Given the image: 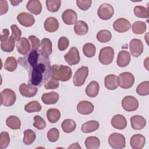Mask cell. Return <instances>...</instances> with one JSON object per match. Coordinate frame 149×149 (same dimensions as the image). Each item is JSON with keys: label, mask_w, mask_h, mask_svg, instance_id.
Masks as SVG:
<instances>
[{"label": "cell", "mask_w": 149, "mask_h": 149, "mask_svg": "<svg viewBox=\"0 0 149 149\" xmlns=\"http://www.w3.org/2000/svg\"><path fill=\"white\" fill-rule=\"evenodd\" d=\"M131 60L130 54L127 51H121L119 52L116 63L118 66L123 68L127 66Z\"/></svg>", "instance_id": "20"}, {"label": "cell", "mask_w": 149, "mask_h": 149, "mask_svg": "<svg viewBox=\"0 0 149 149\" xmlns=\"http://www.w3.org/2000/svg\"><path fill=\"white\" fill-rule=\"evenodd\" d=\"M69 39L66 37H61L58 40V47L59 51H65L69 46Z\"/></svg>", "instance_id": "49"}, {"label": "cell", "mask_w": 149, "mask_h": 149, "mask_svg": "<svg viewBox=\"0 0 149 149\" xmlns=\"http://www.w3.org/2000/svg\"><path fill=\"white\" fill-rule=\"evenodd\" d=\"M92 3L91 0H77L76 4L77 7L81 10H87L90 8Z\"/></svg>", "instance_id": "47"}, {"label": "cell", "mask_w": 149, "mask_h": 149, "mask_svg": "<svg viewBox=\"0 0 149 149\" xmlns=\"http://www.w3.org/2000/svg\"><path fill=\"white\" fill-rule=\"evenodd\" d=\"M18 22L26 27L32 26L35 23V19L33 15L27 12H21L17 16Z\"/></svg>", "instance_id": "13"}, {"label": "cell", "mask_w": 149, "mask_h": 149, "mask_svg": "<svg viewBox=\"0 0 149 149\" xmlns=\"http://www.w3.org/2000/svg\"><path fill=\"white\" fill-rule=\"evenodd\" d=\"M104 84L105 87L110 90L116 89L118 86V78L115 74H111L105 76L104 79Z\"/></svg>", "instance_id": "22"}, {"label": "cell", "mask_w": 149, "mask_h": 149, "mask_svg": "<svg viewBox=\"0 0 149 149\" xmlns=\"http://www.w3.org/2000/svg\"><path fill=\"white\" fill-rule=\"evenodd\" d=\"M22 1H17V0H12L10 1V3L12 5V6H17L20 3H21Z\"/></svg>", "instance_id": "55"}, {"label": "cell", "mask_w": 149, "mask_h": 149, "mask_svg": "<svg viewBox=\"0 0 149 149\" xmlns=\"http://www.w3.org/2000/svg\"><path fill=\"white\" fill-rule=\"evenodd\" d=\"M17 52L23 55H26L30 51V44L25 37H21L16 43Z\"/></svg>", "instance_id": "18"}, {"label": "cell", "mask_w": 149, "mask_h": 149, "mask_svg": "<svg viewBox=\"0 0 149 149\" xmlns=\"http://www.w3.org/2000/svg\"><path fill=\"white\" fill-rule=\"evenodd\" d=\"M10 29L12 30V36L14 37L15 41H19L21 38V30L18 28V27L16 24L12 25L10 26Z\"/></svg>", "instance_id": "50"}, {"label": "cell", "mask_w": 149, "mask_h": 149, "mask_svg": "<svg viewBox=\"0 0 149 149\" xmlns=\"http://www.w3.org/2000/svg\"><path fill=\"white\" fill-rule=\"evenodd\" d=\"M41 105L37 101H32L24 106V110L28 113L38 112L41 110Z\"/></svg>", "instance_id": "38"}, {"label": "cell", "mask_w": 149, "mask_h": 149, "mask_svg": "<svg viewBox=\"0 0 149 149\" xmlns=\"http://www.w3.org/2000/svg\"><path fill=\"white\" fill-rule=\"evenodd\" d=\"M136 93L141 96L149 94V81H144L140 83L136 88Z\"/></svg>", "instance_id": "41"}, {"label": "cell", "mask_w": 149, "mask_h": 149, "mask_svg": "<svg viewBox=\"0 0 149 149\" xmlns=\"http://www.w3.org/2000/svg\"><path fill=\"white\" fill-rule=\"evenodd\" d=\"M122 106L124 110L132 112L137 109L139 107V101L133 96L127 95L122 100Z\"/></svg>", "instance_id": "9"}, {"label": "cell", "mask_w": 149, "mask_h": 149, "mask_svg": "<svg viewBox=\"0 0 149 149\" xmlns=\"http://www.w3.org/2000/svg\"><path fill=\"white\" fill-rule=\"evenodd\" d=\"M100 86L97 81H91L86 87L85 92L87 96L94 98L99 93Z\"/></svg>", "instance_id": "26"}, {"label": "cell", "mask_w": 149, "mask_h": 149, "mask_svg": "<svg viewBox=\"0 0 149 149\" xmlns=\"http://www.w3.org/2000/svg\"><path fill=\"white\" fill-rule=\"evenodd\" d=\"M45 3L48 10L51 12H57L61 5V1L60 0H47Z\"/></svg>", "instance_id": "43"}, {"label": "cell", "mask_w": 149, "mask_h": 149, "mask_svg": "<svg viewBox=\"0 0 149 149\" xmlns=\"http://www.w3.org/2000/svg\"><path fill=\"white\" fill-rule=\"evenodd\" d=\"M61 127L64 132L66 133H70L73 132L76 129V123L73 119H66L62 122Z\"/></svg>", "instance_id": "30"}, {"label": "cell", "mask_w": 149, "mask_h": 149, "mask_svg": "<svg viewBox=\"0 0 149 149\" xmlns=\"http://www.w3.org/2000/svg\"><path fill=\"white\" fill-rule=\"evenodd\" d=\"M148 58H147L146 59H145V61H144V66L146 67V68L147 69V70H148Z\"/></svg>", "instance_id": "56"}, {"label": "cell", "mask_w": 149, "mask_h": 149, "mask_svg": "<svg viewBox=\"0 0 149 149\" xmlns=\"http://www.w3.org/2000/svg\"><path fill=\"white\" fill-rule=\"evenodd\" d=\"M113 28L118 33H125L131 28V24L126 19L119 18L113 22Z\"/></svg>", "instance_id": "14"}, {"label": "cell", "mask_w": 149, "mask_h": 149, "mask_svg": "<svg viewBox=\"0 0 149 149\" xmlns=\"http://www.w3.org/2000/svg\"><path fill=\"white\" fill-rule=\"evenodd\" d=\"M112 126L119 130H123L127 126V121L125 117L120 114H117L113 116L111 119Z\"/></svg>", "instance_id": "19"}, {"label": "cell", "mask_w": 149, "mask_h": 149, "mask_svg": "<svg viewBox=\"0 0 149 149\" xmlns=\"http://www.w3.org/2000/svg\"><path fill=\"white\" fill-rule=\"evenodd\" d=\"M18 62L28 72L30 83L36 87L41 86L51 77L49 56L41 49H31L24 57L19 58Z\"/></svg>", "instance_id": "1"}, {"label": "cell", "mask_w": 149, "mask_h": 149, "mask_svg": "<svg viewBox=\"0 0 149 149\" xmlns=\"http://www.w3.org/2000/svg\"><path fill=\"white\" fill-rule=\"evenodd\" d=\"M132 31L136 34H143L147 29V26L145 22L142 21L135 22L132 25Z\"/></svg>", "instance_id": "40"}, {"label": "cell", "mask_w": 149, "mask_h": 149, "mask_svg": "<svg viewBox=\"0 0 149 149\" xmlns=\"http://www.w3.org/2000/svg\"><path fill=\"white\" fill-rule=\"evenodd\" d=\"M59 98V94L54 91L44 93L41 97V100L44 104L47 105L54 104L57 102Z\"/></svg>", "instance_id": "25"}, {"label": "cell", "mask_w": 149, "mask_h": 149, "mask_svg": "<svg viewBox=\"0 0 149 149\" xmlns=\"http://www.w3.org/2000/svg\"><path fill=\"white\" fill-rule=\"evenodd\" d=\"M131 126L134 130H141L146 125V119L140 115H134L130 118Z\"/></svg>", "instance_id": "21"}, {"label": "cell", "mask_w": 149, "mask_h": 149, "mask_svg": "<svg viewBox=\"0 0 149 149\" xmlns=\"http://www.w3.org/2000/svg\"><path fill=\"white\" fill-rule=\"evenodd\" d=\"M114 50L111 47H105L102 48L99 54L98 59L101 63L107 65L112 63L114 58Z\"/></svg>", "instance_id": "4"}, {"label": "cell", "mask_w": 149, "mask_h": 149, "mask_svg": "<svg viewBox=\"0 0 149 149\" xmlns=\"http://www.w3.org/2000/svg\"><path fill=\"white\" fill-rule=\"evenodd\" d=\"M85 146L87 149H97L100 146V140L95 136H90L85 140Z\"/></svg>", "instance_id": "34"}, {"label": "cell", "mask_w": 149, "mask_h": 149, "mask_svg": "<svg viewBox=\"0 0 149 149\" xmlns=\"http://www.w3.org/2000/svg\"><path fill=\"white\" fill-rule=\"evenodd\" d=\"M68 148H76V149H79V148H81V147L80 146V145L78 143H74L71 144V146L68 147Z\"/></svg>", "instance_id": "54"}, {"label": "cell", "mask_w": 149, "mask_h": 149, "mask_svg": "<svg viewBox=\"0 0 149 149\" xmlns=\"http://www.w3.org/2000/svg\"><path fill=\"white\" fill-rule=\"evenodd\" d=\"M72 76V70L68 66L54 65L51 67V76L53 79L61 81H68Z\"/></svg>", "instance_id": "2"}, {"label": "cell", "mask_w": 149, "mask_h": 149, "mask_svg": "<svg viewBox=\"0 0 149 149\" xmlns=\"http://www.w3.org/2000/svg\"><path fill=\"white\" fill-rule=\"evenodd\" d=\"M47 117L50 123L57 122L61 118V112L56 108H50L47 111Z\"/></svg>", "instance_id": "31"}, {"label": "cell", "mask_w": 149, "mask_h": 149, "mask_svg": "<svg viewBox=\"0 0 149 149\" xmlns=\"http://www.w3.org/2000/svg\"><path fill=\"white\" fill-rule=\"evenodd\" d=\"M10 137L8 132H2L0 134V148H6L9 144Z\"/></svg>", "instance_id": "44"}, {"label": "cell", "mask_w": 149, "mask_h": 149, "mask_svg": "<svg viewBox=\"0 0 149 149\" xmlns=\"http://www.w3.org/2000/svg\"><path fill=\"white\" fill-rule=\"evenodd\" d=\"M16 100L15 93L11 89L5 88L1 92V104L5 107L13 105Z\"/></svg>", "instance_id": "5"}, {"label": "cell", "mask_w": 149, "mask_h": 149, "mask_svg": "<svg viewBox=\"0 0 149 149\" xmlns=\"http://www.w3.org/2000/svg\"><path fill=\"white\" fill-rule=\"evenodd\" d=\"M26 8L31 13L38 15L42 11V5L38 0H30L27 3Z\"/></svg>", "instance_id": "24"}, {"label": "cell", "mask_w": 149, "mask_h": 149, "mask_svg": "<svg viewBox=\"0 0 149 149\" xmlns=\"http://www.w3.org/2000/svg\"><path fill=\"white\" fill-rule=\"evenodd\" d=\"M36 134L34 131L31 129H27L24 132L23 142L26 145H30L35 141Z\"/></svg>", "instance_id": "37"}, {"label": "cell", "mask_w": 149, "mask_h": 149, "mask_svg": "<svg viewBox=\"0 0 149 149\" xmlns=\"http://www.w3.org/2000/svg\"><path fill=\"white\" fill-rule=\"evenodd\" d=\"M59 86V81L52 77H50L47 81L44 84V87L47 90H50V89H56Z\"/></svg>", "instance_id": "48"}, {"label": "cell", "mask_w": 149, "mask_h": 149, "mask_svg": "<svg viewBox=\"0 0 149 149\" xmlns=\"http://www.w3.org/2000/svg\"><path fill=\"white\" fill-rule=\"evenodd\" d=\"M96 38L99 42L102 43H106L111 40L112 34L108 30H102L97 33Z\"/></svg>", "instance_id": "35"}, {"label": "cell", "mask_w": 149, "mask_h": 149, "mask_svg": "<svg viewBox=\"0 0 149 149\" xmlns=\"http://www.w3.org/2000/svg\"><path fill=\"white\" fill-rule=\"evenodd\" d=\"M17 66V62L13 56H9L5 61L4 64V69L9 72H13Z\"/></svg>", "instance_id": "39"}, {"label": "cell", "mask_w": 149, "mask_h": 149, "mask_svg": "<svg viewBox=\"0 0 149 149\" xmlns=\"http://www.w3.org/2000/svg\"><path fill=\"white\" fill-rule=\"evenodd\" d=\"M134 13L136 16L140 18H148L149 12L147 8L143 6L139 5L134 8Z\"/></svg>", "instance_id": "42"}, {"label": "cell", "mask_w": 149, "mask_h": 149, "mask_svg": "<svg viewBox=\"0 0 149 149\" xmlns=\"http://www.w3.org/2000/svg\"><path fill=\"white\" fill-rule=\"evenodd\" d=\"M41 50L47 56H49L52 52V43L49 38H43L41 41Z\"/></svg>", "instance_id": "33"}, {"label": "cell", "mask_w": 149, "mask_h": 149, "mask_svg": "<svg viewBox=\"0 0 149 149\" xmlns=\"http://www.w3.org/2000/svg\"><path fill=\"white\" fill-rule=\"evenodd\" d=\"M29 39L31 44V48L33 50H37L40 47L41 43L40 40L35 36H30Z\"/></svg>", "instance_id": "51"}, {"label": "cell", "mask_w": 149, "mask_h": 149, "mask_svg": "<svg viewBox=\"0 0 149 149\" xmlns=\"http://www.w3.org/2000/svg\"><path fill=\"white\" fill-rule=\"evenodd\" d=\"M8 10V5L7 1L1 0L0 1V15L5 14Z\"/></svg>", "instance_id": "52"}, {"label": "cell", "mask_w": 149, "mask_h": 149, "mask_svg": "<svg viewBox=\"0 0 149 149\" xmlns=\"http://www.w3.org/2000/svg\"><path fill=\"white\" fill-rule=\"evenodd\" d=\"M59 137V130L55 127L50 129L47 133V138L50 142H55L56 141Z\"/></svg>", "instance_id": "45"}, {"label": "cell", "mask_w": 149, "mask_h": 149, "mask_svg": "<svg viewBox=\"0 0 149 149\" xmlns=\"http://www.w3.org/2000/svg\"><path fill=\"white\" fill-rule=\"evenodd\" d=\"M114 13V9L112 6L109 3H103L101 5L98 9L97 15L98 17L104 20L111 19Z\"/></svg>", "instance_id": "8"}, {"label": "cell", "mask_w": 149, "mask_h": 149, "mask_svg": "<svg viewBox=\"0 0 149 149\" xmlns=\"http://www.w3.org/2000/svg\"><path fill=\"white\" fill-rule=\"evenodd\" d=\"M15 45V40L12 35L9 37L7 40L1 42V48L3 51L6 52H10L13 51Z\"/></svg>", "instance_id": "29"}, {"label": "cell", "mask_w": 149, "mask_h": 149, "mask_svg": "<svg viewBox=\"0 0 149 149\" xmlns=\"http://www.w3.org/2000/svg\"><path fill=\"white\" fill-rule=\"evenodd\" d=\"M82 50L84 55L86 57L90 58L95 55L96 52V47L94 44L90 42H88L86 43L83 46Z\"/></svg>", "instance_id": "36"}, {"label": "cell", "mask_w": 149, "mask_h": 149, "mask_svg": "<svg viewBox=\"0 0 149 149\" xmlns=\"http://www.w3.org/2000/svg\"><path fill=\"white\" fill-rule=\"evenodd\" d=\"M73 28L74 33L79 36L85 35L88 31V26L83 20L77 21Z\"/></svg>", "instance_id": "28"}, {"label": "cell", "mask_w": 149, "mask_h": 149, "mask_svg": "<svg viewBox=\"0 0 149 149\" xmlns=\"http://www.w3.org/2000/svg\"><path fill=\"white\" fill-rule=\"evenodd\" d=\"M94 109V105L86 100L79 102L77 105V111L81 115H89L93 112Z\"/></svg>", "instance_id": "16"}, {"label": "cell", "mask_w": 149, "mask_h": 149, "mask_svg": "<svg viewBox=\"0 0 149 149\" xmlns=\"http://www.w3.org/2000/svg\"><path fill=\"white\" fill-rule=\"evenodd\" d=\"M144 46L143 42L137 38L132 39L129 43L130 54L134 57H139L143 52Z\"/></svg>", "instance_id": "11"}, {"label": "cell", "mask_w": 149, "mask_h": 149, "mask_svg": "<svg viewBox=\"0 0 149 149\" xmlns=\"http://www.w3.org/2000/svg\"><path fill=\"white\" fill-rule=\"evenodd\" d=\"M100 127V123L96 120H90L85 122L81 126V130L84 133H88L97 130Z\"/></svg>", "instance_id": "27"}, {"label": "cell", "mask_w": 149, "mask_h": 149, "mask_svg": "<svg viewBox=\"0 0 149 149\" xmlns=\"http://www.w3.org/2000/svg\"><path fill=\"white\" fill-rule=\"evenodd\" d=\"M9 31L7 29H5L2 31V33L1 34V37H0V40L1 42L5 41L8 40L9 38Z\"/></svg>", "instance_id": "53"}, {"label": "cell", "mask_w": 149, "mask_h": 149, "mask_svg": "<svg viewBox=\"0 0 149 149\" xmlns=\"http://www.w3.org/2000/svg\"><path fill=\"white\" fill-rule=\"evenodd\" d=\"M62 19L66 24L72 25L77 22V15L74 10L68 9L62 13Z\"/></svg>", "instance_id": "15"}, {"label": "cell", "mask_w": 149, "mask_h": 149, "mask_svg": "<svg viewBox=\"0 0 149 149\" xmlns=\"http://www.w3.org/2000/svg\"><path fill=\"white\" fill-rule=\"evenodd\" d=\"M37 91V87L30 83L28 84L22 83L19 86V92L20 94L25 97L30 98L34 97L36 95Z\"/></svg>", "instance_id": "12"}, {"label": "cell", "mask_w": 149, "mask_h": 149, "mask_svg": "<svg viewBox=\"0 0 149 149\" xmlns=\"http://www.w3.org/2000/svg\"><path fill=\"white\" fill-rule=\"evenodd\" d=\"M44 26L45 30L49 33L56 31L59 28V22L54 17H49L44 22Z\"/></svg>", "instance_id": "23"}, {"label": "cell", "mask_w": 149, "mask_h": 149, "mask_svg": "<svg viewBox=\"0 0 149 149\" xmlns=\"http://www.w3.org/2000/svg\"><path fill=\"white\" fill-rule=\"evenodd\" d=\"M65 61L69 65H75L79 63L80 56L79 51L76 47H72L68 52L64 55Z\"/></svg>", "instance_id": "10"}, {"label": "cell", "mask_w": 149, "mask_h": 149, "mask_svg": "<svg viewBox=\"0 0 149 149\" xmlns=\"http://www.w3.org/2000/svg\"><path fill=\"white\" fill-rule=\"evenodd\" d=\"M88 74V68L87 66H81L75 72L73 82L75 86L80 87L84 84Z\"/></svg>", "instance_id": "6"}, {"label": "cell", "mask_w": 149, "mask_h": 149, "mask_svg": "<svg viewBox=\"0 0 149 149\" xmlns=\"http://www.w3.org/2000/svg\"><path fill=\"white\" fill-rule=\"evenodd\" d=\"M118 78V84L122 88L127 89L132 87L134 83V77L130 72H126L120 73Z\"/></svg>", "instance_id": "7"}, {"label": "cell", "mask_w": 149, "mask_h": 149, "mask_svg": "<svg viewBox=\"0 0 149 149\" xmlns=\"http://www.w3.org/2000/svg\"><path fill=\"white\" fill-rule=\"evenodd\" d=\"M130 144L134 149H141L146 144V138L141 134H134L130 138Z\"/></svg>", "instance_id": "17"}, {"label": "cell", "mask_w": 149, "mask_h": 149, "mask_svg": "<svg viewBox=\"0 0 149 149\" xmlns=\"http://www.w3.org/2000/svg\"><path fill=\"white\" fill-rule=\"evenodd\" d=\"M6 125L13 130H17L20 128L21 122L20 119L16 116H10L6 120Z\"/></svg>", "instance_id": "32"}, {"label": "cell", "mask_w": 149, "mask_h": 149, "mask_svg": "<svg viewBox=\"0 0 149 149\" xmlns=\"http://www.w3.org/2000/svg\"><path fill=\"white\" fill-rule=\"evenodd\" d=\"M108 143L114 149H120L125 147L126 140L125 136L119 133H113L108 138Z\"/></svg>", "instance_id": "3"}, {"label": "cell", "mask_w": 149, "mask_h": 149, "mask_svg": "<svg viewBox=\"0 0 149 149\" xmlns=\"http://www.w3.org/2000/svg\"><path fill=\"white\" fill-rule=\"evenodd\" d=\"M34 122L33 126L38 130H42L46 126V123L44 119L39 115H36L34 117Z\"/></svg>", "instance_id": "46"}]
</instances>
